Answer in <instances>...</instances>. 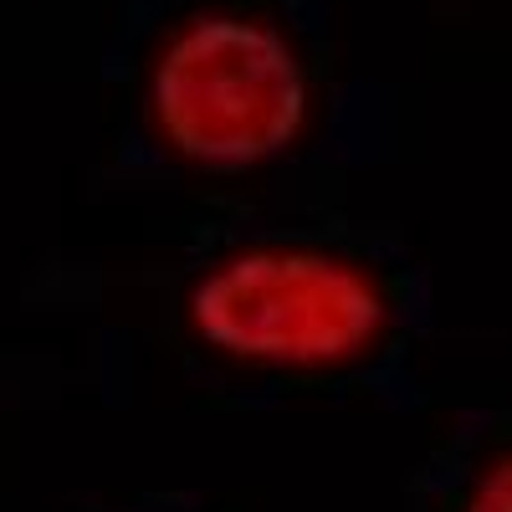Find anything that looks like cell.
Wrapping results in <instances>:
<instances>
[{"label":"cell","mask_w":512,"mask_h":512,"mask_svg":"<svg viewBox=\"0 0 512 512\" xmlns=\"http://www.w3.org/2000/svg\"><path fill=\"white\" fill-rule=\"evenodd\" d=\"M318 67L272 11L210 0L169 21L139 62V123L159 159L200 180H251L313 139Z\"/></svg>","instance_id":"6da1fadb"},{"label":"cell","mask_w":512,"mask_h":512,"mask_svg":"<svg viewBox=\"0 0 512 512\" xmlns=\"http://www.w3.org/2000/svg\"><path fill=\"white\" fill-rule=\"evenodd\" d=\"M190 344L241 374L328 379L369 364L395 333V292L369 256L256 236L210 251L180 287Z\"/></svg>","instance_id":"7a4b0ae2"},{"label":"cell","mask_w":512,"mask_h":512,"mask_svg":"<svg viewBox=\"0 0 512 512\" xmlns=\"http://www.w3.org/2000/svg\"><path fill=\"white\" fill-rule=\"evenodd\" d=\"M456 512H512V441L472 466V477L456 497Z\"/></svg>","instance_id":"3957f363"}]
</instances>
